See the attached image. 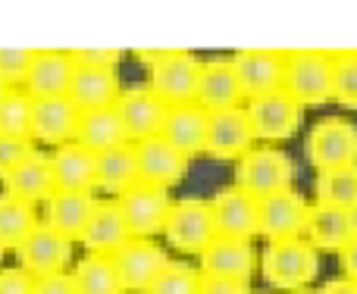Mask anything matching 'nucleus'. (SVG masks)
<instances>
[{"label": "nucleus", "instance_id": "412c9836", "mask_svg": "<svg viewBox=\"0 0 357 294\" xmlns=\"http://www.w3.org/2000/svg\"><path fill=\"white\" fill-rule=\"evenodd\" d=\"M73 72H75V63L69 56V50H38L22 91L31 100L66 98L69 85H73Z\"/></svg>", "mask_w": 357, "mask_h": 294}, {"label": "nucleus", "instance_id": "72a5a7b5", "mask_svg": "<svg viewBox=\"0 0 357 294\" xmlns=\"http://www.w3.org/2000/svg\"><path fill=\"white\" fill-rule=\"evenodd\" d=\"M201 282L204 276L197 266L182 263V260H169V266L151 285L148 294H201Z\"/></svg>", "mask_w": 357, "mask_h": 294}, {"label": "nucleus", "instance_id": "49530a36", "mask_svg": "<svg viewBox=\"0 0 357 294\" xmlns=\"http://www.w3.org/2000/svg\"><path fill=\"white\" fill-rule=\"evenodd\" d=\"M0 257H3V247H0Z\"/></svg>", "mask_w": 357, "mask_h": 294}, {"label": "nucleus", "instance_id": "e433bc0d", "mask_svg": "<svg viewBox=\"0 0 357 294\" xmlns=\"http://www.w3.org/2000/svg\"><path fill=\"white\" fill-rule=\"evenodd\" d=\"M35 150L38 147H35L31 138H6V135H0V182H3L13 169H19V166H22Z\"/></svg>", "mask_w": 357, "mask_h": 294}, {"label": "nucleus", "instance_id": "4c0bfd02", "mask_svg": "<svg viewBox=\"0 0 357 294\" xmlns=\"http://www.w3.org/2000/svg\"><path fill=\"white\" fill-rule=\"evenodd\" d=\"M75 66H88V69H116L123 63L126 50L119 47H75L69 50Z\"/></svg>", "mask_w": 357, "mask_h": 294}, {"label": "nucleus", "instance_id": "9d476101", "mask_svg": "<svg viewBox=\"0 0 357 294\" xmlns=\"http://www.w3.org/2000/svg\"><path fill=\"white\" fill-rule=\"evenodd\" d=\"M119 210H123L126 222H129L132 238H157L167 229V219L173 213V197L167 188L138 182L132 191L116 197Z\"/></svg>", "mask_w": 357, "mask_h": 294}, {"label": "nucleus", "instance_id": "9b49d317", "mask_svg": "<svg viewBox=\"0 0 357 294\" xmlns=\"http://www.w3.org/2000/svg\"><path fill=\"white\" fill-rule=\"evenodd\" d=\"M73 254H75V241L66 238V235H60L56 229L44 226V222L16 247L19 266L35 279L69 272L66 266H73Z\"/></svg>", "mask_w": 357, "mask_h": 294}, {"label": "nucleus", "instance_id": "39448f33", "mask_svg": "<svg viewBox=\"0 0 357 294\" xmlns=\"http://www.w3.org/2000/svg\"><path fill=\"white\" fill-rule=\"evenodd\" d=\"M245 110H248V116H251L257 141L273 144V147H279V141L295 138L298 129H301V116H304V107L298 104L285 88L260 94V98H251Z\"/></svg>", "mask_w": 357, "mask_h": 294}, {"label": "nucleus", "instance_id": "a878e982", "mask_svg": "<svg viewBox=\"0 0 357 294\" xmlns=\"http://www.w3.org/2000/svg\"><path fill=\"white\" fill-rule=\"evenodd\" d=\"M207 129H210V113L201 104H182V107H169L163 138L178 153L195 160L207 150Z\"/></svg>", "mask_w": 357, "mask_h": 294}, {"label": "nucleus", "instance_id": "1a4fd4ad", "mask_svg": "<svg viewBox=\"0 0 357 294\" xmlns=\"http://www.w3.org/2000/svg\"><path fill=\"white\" fill-rule=\"evenodd\" d=\"M210 213H213L216 235L222 238H257L260 235V201L248 194L238 185H222L210 197Z\"/></svg>", "mask_w": 357, "mask_h": 294}, {"label": "nucleus", "instance_id": "f704fd0d", "mask_svg": "<svg viewBox=\"0 0 357 294\" xmlns=\"http://www.w3.org/2000/svg\"><path fill=\"white\" fill-rule=\"evenodd\" d=\"M335 60V85L333 100L345 110L357 113V50H333Z\"/></svg>", "mask_w": 357, "mask_h": 294}, {"label": "nucleus", "instance_id": "7ed1b4c3", "mask_svg": "<svg viewBox=\"0 0 357 294\" xmlns=\"http://www.w3.org/2000/svg\"><path fill=\"white\" fill-rule=\"evenodd\" d=\"M335 85V60L329 50H289L285 56V82L282 88L301 107H323L333 100Z\"/></svg>", "mask_w": 357, "mask_h": 294}, {"label": "nucleus", "instance_id": "4be33fe9", "mask_svg": "<svg viewBox=\"0 0 357 294\" xmlns=\"http://www.w3.org/2000/svg\"><path fill=\"white\" fill-rule=\"evenodd\" d=\"M79 119H82V110L69 98L35 100L31 138L41 144H50V147L69 144V141H75V135H79Z\"/></svg>", "mask_w": 357, "mask_h": 294}, {"label": "nucleus", "instance_id": "7c9ffc66", "mask_svg": "<svg viewBox=\"0 0 357 294\" xmlns=\"http://www.w3.org/2000/svg\"><path fill=\"white\" fill-rule=\"evenodd\" d=\"M69 272H73V282L79 288V294H126L113 257L85 254V257L75 260Z\"/></svg>", "mask_w": 357, "mask_h": 294}, {"label": "nucleus", "instance_id": "c85d7f7f", "mask_svg": "<svg viewBox=\"0 0 357 294\" xmlns=\"http://www.w3.org/2000/svg\"><path fill=\"white\" fill-rule=\"evenodd\" d=\"M138 182H142V176H138L135 144H123L107 153H98V191L119 197L135 188Z\"/></svg>", "mask_w": 357, "mask_h": 294}, {"label": "nucleus", "instance_id": "473e14b6", "mask_svg": "<svg viewBox=\"0 0 357 294\" xmlns=\"http://www.w3.org/2000/svg\"><path fill=\"white\" fill-rule=\"evenodd\" d=\"M31 113H35V100L22 88H10L3 94V100H0V135L31 138Z\"/></svg>", "mask_w": 357, "mask_h": 294}, {"label": "nucleus", "instance_id": "6e6552de", "mask_svg": "<svg viewBox=\"0 0 357 294\" xmlns=\"http://www.w3.org/2000/svg\"><path fill=\"white\" fill-rule=\"evenodd\" d=\"M116 110H119V116H123L132 144L163 135V125H167V116H169V104L148 82L123 88V94H119V100H116Z\"/></svg>", "mask_w": 357, "mask_h": 294}, {"label": "nucleus", "instance_id": "79ce46f5", "mask_svg": "<svg viewBox=\"0 0 357 294\" xmlns=\"http://www.w3.org/2000/svg\"><path fill=\"white\" fill-rule=\"evenodd\" d=\"M339 266H342V276L351 279V282H357V238L339 254Z\"/></svg>", "mask_w": 357, "mask_h": 294}, {"label": "nucleus", "instance_id": "cd10ccee", "mask_svg": "<svg viewBox=\"0 0 357 294\" xmlns=\"http://www.w3.org/2000/svg\"><path fill=\"white\" fill-rule=\"evenodd\" d=\"M75 141L85 144L88 150H94V153H107V150H113V147L132 144L129 132H126V123H123V116H119L116 107H104V110L82 113Z\"/></svg>", "mask_w": 357, "mask_h": 294}, {"label": "nucleus", "instance_id": "dca6fc26", "mask_svg": "<svg viewBox=\"0 0 357 294\" xmlns=\"http://www.w3.org/2000/svg\"><path fill=\"white\" fill-rule=\"evenodd\" d=\"M285 56L289 50H270V47H245L235 50L232 63L238 72L245 98H260V94L279 91L285 82Z\"/></svg>", "mask_w": 357, "mask_h": 294}, {"label": "nucleus", "instance_id": "20e7f679", "mask_svg": "<svg viewBox=\"0 0 357 294\" xmlns=\"http://www.w3.org/2000/svg\"><path fill=\"white\" fill-rule=\"evenodd\" d=\"M295 160L273 144H257L251 153L235 163V185L254 194L257 201L276 194V191L295 188Z\"/></svg>", "mask_w": 357, "mask_h": 294}, {"label": "nucleus", "instance_id": "393cba45", "mask_svg": "<svg viewBox=\"0 0 357 294\" xmlns=\"http://www.w3.org/2000/svg\"><path fill=\"white\" fill-rule=\"evenodd\" d=\"M119 94H123V82H119V69H88L75 66L73 85H69L66 98L79 107L82 113L88 110H104V107H116Z\"/></svg>", "mask_w": 357, "mask_h": 294}, {"label": "nucleus", "instance_id": "2f4dec72", "mask_svg": "<svg viewBox=\"0 0 357 294\" xmlns=\"http://www.w3.org/2000/svg\"><path fill=\"white\" fill-rule=\"evenodd\" d=\"M314 197H317V203H326V207H339V210H351V213H357V166L317 172Z\"/></svg>", "mask_w": 357, "mask_h": 294}, {"label": "nucleus", "instance_id": "37998d69", "mask_svg": "<svg viewBox=\"0 0 357 294\" xmlns=\"http://www.w3.org/2000/svg\"><path fill=\"white\" fill-rule=\"evenodd\" d=\"M317 294H357V282H351V279H345V276L329 279Z\"/></svg>", "mask_w": 357, "mask_h": 294}, {"label": "nucleus", "instance_id": "ea45409f", "mask_svg": "<svg viewBox=\"0 0 357 294\" xmlns=\"http://www.w3.org/2000/svg\"><path fill=\"white\" fill-rule=\"evenodd\" d=\"M35 294H79V288L73 282V272H56L35 279Z\"/></svg>", "mask_w": 357, "mask_h": 294}, {"label": "nucleus", "instance_id": "f257e3e1", "mask_svg": "<svg viewBox=\"0 0 357 294\" xmlns=\"http://www.w3.org/2000/svg\"><path fill=\"white\" fill-rule=\"evenodd\" d=\"M135 56L148 69V85L169 107L197 104V82H201V69H204L201 56H195L191 50H178V47L135 50Z\"/></svg>", "mask_w": 357, "mask_h": 294}, {"label": "nucleus", "instance_id": "f3484780", "mask_svg": "<svg viewBox=\"0 0 357 294\" xmlns=\"http://www.w3.org/2000/svg\"><path fill=\"white\" fill-rule=\"evenodd\" d=\"M135 157H138V176H142L144 185H157V188L169 191L188 176L191 160L185 157V153H178L163 135L148 138V141H138Z\"/></svg>", "mask_w": 357, "mask_h": 294}, {"label": "nucleus", "instance_id": "4468645a", "mask_svg": "<svg viewBox=\"0 0 357 294\" xmlns=\"http://www.w3.org/2000/svg\"><path fill=\"white\" fill-rule=\"evenodd\" d=\"M257 135H254L251 116L245 107L235 110H220L210 113V129H207V157L222 160V163H238L245 153H251Z\"/></svg>", "mask_w": 357, "mask_h": 294}, {"label": "nucleus", "instance_id": "423d86ee", "mask_svg": "<svg viewBox=\"0 0 357 294\" xmlns=\"http://www.w3.org/2000/svg\"><path fill=\"white\" fill-rule=\"evenodd\" d=\"M307 160L317 172L357 166V125L345 116H326L307 135Z\"/></svg>", "mask_w": 357, "mask_h": 294}, {"label": "nucleus", "instance_id": "0eeeda50", "mask_svg": "<svg viewBox=\"0 0 357 294\" xmlns=\"http://www.w3.org/2000/svg\"><path fill=\"white\" fill-rule=\"evenodd\" d=\"M163 238L169 241L173 251L201 257L204 247L216 238L210 201H201V197H178L173 203V213H169V219H167V229H163Z\"/></svg>", "mask_w": 357, "mask_h": 294}, {"label": "nucleus", "instance_id": "a18cd8bd", "mask_svg": "<svg viewBox=\"0 0 357 294\" xmlns=\"http://www.w3.org/2000/svg\"><path fill=\"white\" fill-rule=\"evenodd\" d=\"M295 294H317V291H295Z\"/></svg>", "mask_w": 357, "mask_h": 294}, {"label": "nucleus", "instance_id": "aec40b11", "mask_svg": "<svg viewBox=\"0 0 357 294\" xmlns=\"http://www.w3.org/2000/svg\"><path fill=\"white\" fill-rule=\"evenodd\" d=\"M98 203H100V197L94 194V191H60L56 188L54 194L44 201L41 222L56 229V232L66 235V238L79 241L88 219H91L94 210H98Z\"/></svg>", "mask_w": 357, "mask_h": 294}, {"label": "nucleus", "instance_id": "6ab92c4d", "mask_svg": "<svg viewBox=\"0 0 357 294\" xmlns=\"http://www.w3.org/2000/svg\"><path fill=\"white\" fill-rule=\"evenodd\" d=\"M132 241L129 222H126L123 210H119L116 197L113 201H100L94 216L88 219L85 232H82L79 245L85 247V254H98V257H116L126 245Z\"/></svg>", "mask_w": 357, "mask_h": 294}, {"label": "nucleus", "instance_id": "bb28decb", "mask_svg": "<svg viewBox=\"0 0 357 294\" xmlns=\"http://www.w3.org/2000/svg\"><path fill=\"white\" fill-rule=\"evenodd\" d=\"M3 191L13 197H22L29 203H44L50 194L56 191V178H54V163H50V153L35 150L25 160L19 169H13L3 178Z\"/></svg>", "mask_w": 357, "mask_h": 294}, {"label": "nucleus", "instance_id": "c9c22d12", "mask_svg": "<svg viewBox=\"0 0 357 294\" xmlns=\"http://www.w3.org/2000/svg\"><path fill=\"white\" fill-rule=\"evenodd\" d=\"M35 54L38 47H0V82L6 88H22Z\"/></svg>", "mask_w": 357, "mask_h": 294}, {"label": "nucleus", "instance_id": "a19ab883", "mask_svg": "<svg viewBox=\"0 0 357 294\" xmlns=\"http://www.w3.org/2000/svg\"><path fill=\"white\" fill-rule=\"evenodd\" d=\"M201 294H254V291H251V285H248V282H232V279L204 276Z\"/></svg>", "mask_w": 357, "mask_h": 294}, {"label": "nucleus", "instance_id": "b1692460", "mask_svg": "<svg viewBox=\"0 0 357 294\" xmlns=\"http://www.w3.org/2000/svg\"><path fill=\"white\" fill-rule=\"evenodd\" d=\"M50 163L60 191H98V153L85 144L69 141L54 147Z\"/></svg>", "mask_w": 357, "mask_h": 294}, {"label": "nucleus", "instance_id": "c756f323", "mask_svg": "<svg viewBox=\"0 0 357 294\" xmlns=\"http://www.w3.org/2000/svg\"><path fill=\"white\" fill-rule=\"evenodd\" d=\"M38 226H41V216L35 203L0 191V247L3 251H16Z\"/></svg>", "mask_w": 357, "mask_h": 294}, {"label": "nucleus", "instance_id": "a211bd4d", "mask_svg": "<svg viewBox=\"0 0 357 294\" xmlns=\"http://www.w3.org/2000/svg\"><path fill=\"white\" fill-rule=\"evenodd\" d=\"M245 91H241L238 72H235L232 56H216V60H204L201 82H197V104L207 113L235 110L241 107Z\"/></svg>", "mask_w": 357, "mask_h": 294}, {"label": "nucleus", "instance_id": "f03ea898", "mask_svg": "<svg viewBox=\"0 0 357 294\" xmlns=\"http://www.w3.org/2000/svg\"><path fill=\"white\" fill-rule=\"evenodd\" d=\"M317 272H320V251L307 238L266 241L260 254V276L276 291H307Z\"/></svg>", "mask_w": 357, "mask_h": 294}, {"label": "nucleus", "instance_id": "c03bdc74", "mask_svg": "<svg viewBox=\"0 0 357 294\" xmlns=\"http://www.w3.org/2000/svg\"><path fill=\"white\" fill-rule=\"evenodd\" d=\"M6 91H10V88H6L3 82H0V100H3V94H6Z\"/></svg>", "mask_w": 357, "mask_h": 294}, {"label": "nucleus", "instance_id": "2eb2a0df", "mask_svg": "<svg viewBox=\"0 0 357 294\" xmlns=\"http://www.w3.org/2000/svg\"><path fill=\"white\" fill-rule=\"evenodd\" d=\"M113 263H116V272L123 279L126 294H148L151 285L169 266V257L154 238H132L113 257Z\"/></svg>", "mask_w": 357, "mask_h": 294}, {"label": "nucleus", "instance_id": "de8ad7c7", "mask_svg": "<svg viewBox=\"0 0 357 294\" xmlns=\"http://www.w3.org/2000/svg\"><path fill=\"white\" fill-rule=\"evenodd\" d=\"M264 294H266V291H264Z\"/></svg>", "mask_w": 357, "mask_h": 294}, {"label": "nucleus", "instance_id": "f8f14e48", "mask_svg": "<svg viewBox=\"0 0 357 294\" xmlns=\"http://www.w3.org/2000/svg\"><path fill=\"white\" fill-rule=\"evenodd\" d=\"M197 270H201V276L232 279V282L251 285L254 272H260V254L245 238H222V235H216L204 247L201 257H197Z\"/></svg>", "mask_w": 357, "mask_h": 294}, {"label": "nucleus", "instance_id": "58836bf2", "mask_svg": "<svg viewBox=\"0 0 357 294\" xmlns=\"http://www.w3.org/2000/svg\"><path fill=\"white\" fill-rule=\"evenodd\" d=\"M0 294H35V276L22 266H3L0 270Z\"/></svg>", "mask_w": 357, "mask_h": 294}, {"label": "nucleus", "instance_id": "5701e85b", "mask_svg": "<svg viewBox=\"0 0 357 294\" xmlns=\"http://www.w3.org/2000/svg\"><path fill=\"white\" fill-rule=\"evenodd\" d=\"M304 238L317 247V251H335L342 254L357 238V213L339 207H326V203H310V219Z\"/></svg>", "mask_w": 357, "mask_h": 294}, {"label": "nucleus", "instance_id": "ddd939ff", "mask_svg": "<svg viewBox=\"0 0 357 294\" xmlns=\"http://www.w3.org/2000/svg\"><path fill=\"white\" fill-rule=\"evenodd\" d=\"M310 219V203L301 191L285 188L260 201V238L266 241H289L304 238Z\"/></svg>", "mask_w": 357, "mask_h": 294}]
</instances>
